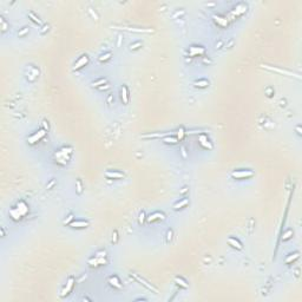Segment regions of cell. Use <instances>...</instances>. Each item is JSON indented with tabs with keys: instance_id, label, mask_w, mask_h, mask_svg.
Instances as JSON below:
<instances>
[{
	"instance_id": "cell-9",
	"label": "cell",
	"mask_w": 302,
	"mask_h": 302,
	"mask_svg": "<svg viewBox=\"0 0 302 302\" xmlns=\"http://www.w3.org/2000/svg\"><path fill=\"white\" fill-rule=\"evenodd\" d=\"M168 136H171L170 132H160V133H149V135H143L142 138H164Z\"/></svg>"
},
{
	"instance_id": "cell-17",
	"label": "cell",
	"mask_w": 302,
	"mask_h": 302,
	"mask_svg": "<svg viewBox=\"0 0 302 302\" xmlns=\"http://www.w3.org/2000/svg\"><path fill=\"white\" fill-rule=\"evenodd\" d=\"M204 53V48L203 47H195V46H193V47H190V56H197V54H203Z\"/></svg>"
},
{
	"instance_id": "cell-33",
	"label": "cell",
	"mask_w": 302,
	"mask_h": 302,
	"mask_svg": "<svg viewBox=\"0 0 302 302\" xmlns=\"http://www.w3.org/2000/svg\"><path fill=\"white\" fill-rule=\"evenodd\" d=\"M167 240H168V242H170L171 241V238H172V231L171 230H168V234H167Z\"/></svg>"
},
{
	"instance_id": "cell-19",
	"label": "cell",
	"mask_w": 302,
	"mask_h": 302,
	"mask_svg": "<svg viewBox=\"0 0 302 302\" xmlns=\"http://www.w3.org/2000/svg\"><path fill=\"white\" fill-rule=\"evenodd\" d=\"M194 85H195L196 87H207V86L209 85V83H208V80H205V79H202V80L195 81Z\"/></svg>"
},
{
	"instance_id": "cell-25",
	"label": "cell",
	"mask_w": 302,
	"mask_h": 302,
	"mask_svg": "<svg viewBox=\"0 0 302 302\" xmlns=\"http://www.w3.org/2000/svg\"><path fill=\"white\" fill-rule=\"evenodd\" d=\"M110 58H111V52H107L105 53V54H102L99 57V62H106V60H109Z\"/></svg>"
},
{
	"instance_id": "cell-38",
	"label": "cell",
	"mask_w": 302,
	"mask_h": 302,
	"mask_svg": "<svg viewBox=\"0 0 302 302\" xmlns=\"http://www.w3.org/2000/svg\"><path fill=\"white\" fill-rule=\"evenodd\" d=\"M109 87H110V85H109V84H105L104 86H99V87H98V89H99V90H106V89H109Z\"/></svg>"
},
{
	"instance_id": "cell-37",
	"label": "cell",
	"mask_w": 302,
	"mask_h": 302,
	"mask_svg": "<svg viewBox=\"0 0 302 302\" xmlns=\"http://www.w3.org/2000/svg\"><path fill=\"white\" fill-rule=\"evenodd\" d=\"M144 217H145V214H144V212H142V214L139 215V223H143V221H144Z\"/></svg>"
},
{
	"instance_id": "cell-12",
	"label": "cell",
	"mask_w": 302,
	"mask_h": 302,
	"mask_svg": "<svg viewBox=\"0 0 302 302\" xmlns=\"http://www.w3.org/2000/svg\"><path fill=\"white\" fill-rule=\"evenodd\" d=\"M89 226V222L86 221H73L70 222V227L72 228H86Z\"/></svg>"
},
{
	"instance_id": "cell-28",
	"label": "cell",
	"mask_w": 302,
	"mask_h": 302,
	"mask_svg": "<svg viewBox=\"0 0 302 302\" xmlns=\"http://www.w3.org/2000/svg\"><path fill=\"white\" fill-rule=\"evenodd\" d=\"M214 18H215V20H216L217 23H219V24L223 25V26H226V25H227V19H226V20H222L223 18H219V17H217V15H214Z\"/></svg>"
},
{
	"instance_id": "cell-3",
	"label": "cell",
	"mask_w": 302,
	"mask_h": 302,
	"mask_svg": "<svg viewBox=\"0 0 302 302\" xmlns=\"http://www.w3.org/2000/svg\"><path fill=\"white\" fill-rule=\"evenodd\" d=\"M70 147H63V149H60L59 151H57L56 152V157H57L58 162H62V161H64V164L67 162V161L70 160V157L71 156H66V151H69Z\"/></svg>"
},
{
	"instance_id": "cell-30",
	"label": "cell",
	"mask_w": 302,
	"mask_h": 302,
	"mask_svg": "<svg viewBox=\"0 0 302 302\" xmlns=\"http://www.w3.org/2000/svg\"><path fill=\"white\" fill-rule=\"evenodd\" d=\"M77 191H78V194H81V193H83V186H81L80 179H77Z\"/></svg>"
},
{
	"instance_id": "cell-27",
	"label": "cell",
	"mask_w": 302,
	"mask_h": 302,
	"mask_svg": "<svg viewBox=\"0 0 302 302\" xmlns=\"http://www.w3.org/2000/svg\"><path fill=\"white\" fill-rule=\"evenodd\" d=\"M29 15H30V17H31V18H32V20H33V21H34V23H37V24H41V20H40V19H39V18H38V17H37V15H36V14H34V13H33V12H30V13H29Z\"/></svg>"
},
{
	"instance_id": "cell-41",
	"label": "cell",
	"mask_w": 302,
	"mask_h": 302,
	"mask_svg": "<svg viewBox=\"0 0 302 302\" xmlns=\"http://www.w3.org/2000/svg\"><path fill=\"white\" fill-rule=\"evenodd\" d=\"M43 123H44V128H45V130H48V124H47V122L44 120Z\"/></svg>"
},
{
	"instance_id": "cell-32",
	"label": "cell",
	"mask_w": 302,
	"mask_h": 302,
	"mask_svg": "<svg viewBox=\"0 0 302 302\" xmlns=\"http://www.w3.org/2000/svg\"><path fill=\"white\" fill-rule=\"evenodd\" d=\"M96 256L97 257H105L106 256V252H105L104 250H102V251H98L97 254H96Z\"/></svg>"
},
{
	"instance_id": "cell-22",
	"label": "cell",
	"mask_w": 302,
	"mask_h": 302,
	"mask_svg": "<svg viewBox=\"0 0 302 302\" xmlns=\"http://www.w3.org/2000/svg\"><path fill=\"white\" fill-rule=\"evenodd\" d=\"M175 282L177 283L178 285H181V287H183V288H186L188 287V284H186V282L185 281L183 280V278H181V277H176L175 278Z\"/></svg>"
},
{
	"instance_id": "cell-20",
	"label": "cell",
	"mask_w": 302,
	"mask_h": 302,
	"mask_svg": "<svg viewBox=\"0 0 302 302\" xmlns=\"http://www.w3.org/2000/svg\"><path fill=\"white\" fill-rule=\"evenodd\" d=\"M163 142L164 143H171V144H176L178 142L177 137H172V136H168V137H164L163 138Z\"/></svg>"
},
{
	"instance_id": "cell-8",
	"label": "cell",
	"mask_w": 302,
	"mask_h": 302,
	"mask_svg": "<svg viewBox=\"0 0 302 302\" xmlns=\"http://www.w3.org/2000/svg\"><path fill=\"white\" fill-rule=\"evenodd\" d=\"M198 140H200L201 145H202L203 147H205V149H209V150L212 149V144L209 142V139H208L207 136H204V135L200 136V137H198Z\"/></svg>"
},
{
	"instance_id": "cell-24",
	"label": "cell",
	"mask_w": 302,
	"mask_h": 302,
	"mask_svg": "<svg viewBox=\"0 0 302 302\" xmlns=\"http://www.w3.org/2000/svg\"><path fill=\"white\" fill-rule=\"evenodd\" d=\"M292 236H293V230H290V229H289V230H287L284 234H283L282 240H283V241H287V240H289Z\"/></svg>"
},
{
	"instance_id": "cell-18",
	"label": "cell",
	"mask_w": 302,
	"mask_h": 302,
	"mask_svg": "<svg viewBox=\"0 0 302 302\" xmlns=\"http://www.w3.org/2000/svg\"><path fill=\"white\" fill-rule=\"evenodd\" d=\"M188 203H189V200H188V198H184V200H182L181 202H177L176 204L174 205V209H175V210H178V209H181V208L185 207Z\"/></svg>"
},
{
	"instance_id": "cell-4",
	"label": "cell",
	"mask_w": 302,
	"mask_h": 302,
	"mask_svg": "<svg viewBox=\"0 0 302 302\" xmlns=\"http://www.w3.org/2000/svg\"><path fill=\"white\" fill-rule=\"evenodd\" d=\"M45 135H46V130H45V129H43V130H39L37 133H34L33 136H31V137L29 138V143H30V144H34V143H37L38 140H40Z\"/></svg>"
},
{
	"instance_id": "cell-15",
	"label": "cell",
	"mask_w": 302,
	"mask_h": 302,
	"mask_svg": "<svg viewBox=\"0 0 302 302\" xmlns=\"http://www.w3.org/2000/svg\"><path fill=\"white\" fill-rule=\"evenodd\" d=\"M165 216L162 214V212H155V214L150 215L147 217V221L149 222H155V221H158V219H164Z\"/></svg>"
},
{
	"instance_id": "cell-14",
	"label": "cell",
	"mask_w": 302,
	"mask_h": 302,
	"mask_svg": "<svg viewBox=\"0 0 302 302\" xmlns=\"http://www.w3.org/2000/svg\"><path fill=\"white\" fill-rule=\"evenodd\" d=\"M120 96H122V100H123L124 104H128L129 103V91H128V87H126L125 85L122 86Z\"/></svg>"
},
{
	"instance_id": "cell-23",
	"label": "cell",
	"mask_w": 302,
	"mask_h": 302,
	"mask_svg": "<svg viewBox=\"0 0 302 302\" xmlns=\"http://www.w3.org/2000/svg\"><path fill=\"white\" fill-rule=\"evenodd\" d=\"M106 83H107V80L105 78H103V79H99L98 81L92 83V86H93V87H95V86H96V87H99L100 85H104V84H106Z\"/></svg>"
},
{
	"instance_id": "cell-26",
	"label": "cell",
	"mask_w": 302,
	"mask_h": 302,
	"mask_svg": "<svg viewBox=\"0 0 302 302\" xmlns=\"http://www.w3.org/2000/svg\"><path fill=\"white\" fill-rule=\"evenodd\" d=\"M89 264L90 266H95V267H97V266H99V262H98V257H93V259H90L89 260Z\"/></svg>"
},
{
	"instance_id": "cell-10",
	"label": "cell",
	"mask_w": 302,
	"mask_h": 302,
	"mask_svg": "<svg viewBox=\"0 0 302 302\" xmlns=\"http://www.w3.org/2000/svg\"><path fill=\"white\" fill-rule=\"evenodd\" d=\"M105 177H107L109 179H119V178H123L124 175L122 172H117V171H106L105 172Z\"/></svg>"
},
{
	"instance_id": "cell-31",
	"label": "cell",
	"mask_w": 302,
	"mask_h": 302,
	"mask_svg": "<svg viewBox=\"0 0 302 302\" xmlns=\"http://www.w3.org/2000/svg\"><path fill=\"white\" fill-rule=\"evenodd\" d=\"M139 46H142V43H140V41H137V43H135V44H131L130 50H137Z\"/></svg>"
},
{
	"instance_id": "cell-1",
	"label": "cell",
	"mask_w": 302,
	"mask_h": 302,
	"mask_svg": "<svg viewBox=\"0 0 302 302\" xmlns=\"http://www.w3.org/2000/svg\"><path fill=\"white\" fill-rule=\"evenodd\" d=\"M254 176V172L251 170H238V171H234L231 172V177L236 179H244V178H249V177Z\"/></svg>"
},
{
	"instance_id": "cell-5",
	"label": "cell",
	"mask_w": 302,
	"mask_h": 302,
	"mask_svg": "<svg viewBox=\"0 0 302 302\" xmlns=\"http://www.w3.org/2000/svg\"><path fill=\"white\" fill-rule=\"evenodd\" d=\"M132 276H133V277H135L136 280H137V281H138V282H139V283H142V284L144 285V287H146V288H147V289H149V290H151V292H153V293H157V289H156V288L153 287L152 284H150L149 282H146V281H145L144 278H142V277H140V276L136 275V274H132Z\"/></svg>"
},
{
	"instance_id": "cell-13",
	"label": "cell",
	"mask_w": 302,
	"mask_h": 302,
	"mask_svg": "<svg viewBox=\"0 0 302 302\" xmlns=\"http://www.w3.org/2000/svg\"><path fill=\"white\" fill-rule=\"evenodd\" d=\"M228 243H229V244H230L233 248H236V249H238V250L242 249V243H241L238 240L234 238V237H229V238H228Z\"/></svg>"
},
{
	"instance_id": "cell-21",
	"label": "cell",
	"mask_w": 302,
	"mask_h": 302,
	"mask_svg": "<svg viewBox=\"0 0 302 302\" xmlns=\"http://www.w3.org/2000/svg\"><path fill=\"white\" fill-rule=\"evenodd\" d=\"M296 259H299V252H295V254H293V255H290V256H288L287 259H285V263L289 264L290 262H292V261H295Z\"/></svg>"
},
{
	"instance_id": "cell-7",
	"label": "cell",
	"mask_w": 302,
	"mask_h": 302,
	"mask_svg": "<svg viewBox=\"0 0 302 302\" xmlns=\"http://www.w3.org/2000/svg\"><path fill=\"white\" fill-rule=\"evenodd\" d=\"M87 62H89V57H87L86 54H83L80 58H79L78 62L74 64L73 70H79V69H81L83 66H85V65L87 64Z\"/></svg>"
},
{
	"instance_id": "cell-40",
	"label": "cell",
	"mask_w": 302,
	"mask_h": 302,
	"mask_svg": "<svg viewBox=\"0 0 302 302\" xmlns=\"http://www.w3.org/2000/svg\"><path fill=\"white\" fill-rule=\"evenodd\" d=\"M182 155H183L184 158H186V152H185V149H184V147H182Z\"/></svg>"
},
{
	"instance_id": "cell-34",
	"label": "cell",
	"mask_w": 302,
	"mask_h": 302,
	"mask_svg": "<svg viewBox=\"0 0 302 302\" xmlns=\"http://www.w3.org/2000/svg\"><path fill=\"white\" fill-rule=\"evenodd\" d=\"M71 219H73V215H70V216L64 221V223L65 224H70V221H71Z\"/></svg>"
},
{
	"instance_id": "cell-43",
	"label": "cell",
	"mask_w": 302,
	"mask_h": 302,
	"mask_svg": "<svg viewBox=\"0 0 302 302\" xmlns=\"http://www.w3.org/2000/svg\"><path fill=\"white\" fill-rule=\"evenodd\" d=\"M296 131H297L299 135H301V128H300V126H297V128H296Z\"/></svg>"
},
{
	"instance_id": "cell-42",
	"label": "cell",
	"mask_w": 302,
	"mask_h": 302,
	"mask_svg": "<svg viewBox=\"0 0 302 302\" xmlns=\"http://www.w3.org/2000/svg\"><path fill=\"white\" fill-rule=\"evenodd\" d=\"M113 236H114V240H113V243L117 242V238H118V236H117V231H114L113 233Z\"/></svg>"
},
{
	"instance_id": "cell-29",
	"label": "cell",
	"mask_w": 302,
	"mask_h": 302,
	"mask_svg": "<svg viewBox=\"0 0 302 302\" xmlns=\"http://www.w3.org/2000/svg\"><path fill=\"white\" fill-rule=\"evenodd\" d=\"M184 137V129L182 128V129H179L178 130V132H177V139L178 140H181L182 138Z\"/></svg>"
},
{
	"instance_id": "cell-35",
	"label": "cell",
	"mask_w": 302,
	"mask_h": 302,
	"mask_svg": "<svg viewBox=\"0 0 302 302\" xmlns=\"http://www.w3.org/2000/svg\"><path fill=\"white\" fill-rule=\"evenodd\" d=\"M27 32H29V29H27V27H24V30H23L21 32H19V37H21V36H24V34H26Z\"/></svg>"
},
{
	"instance_id": "cell-16",
	"label": "cell",
	"mask_w": 302,
	"mask_h": 302,
	"mask_svg": "<svg viewBox=\"0 0 302 302\" xmlns=\"http://www.w3.org/2000/svg\"><path fill=\"white\" fill-rule=\"evenodd\" d=\"M109 283L111 285H113L114 288H118V289H120V288H122L120 282H119V280H118L117 276H111V277L109 278Z\"/></svg>"
},
{
	"instance_id": "cell-6",
	"label": "cell",
	"mask_w": 302,
	"mask_h": 302,
	"mask_svg": "<svg viewBox=\"0 0 302 302\" xmlns=\"http://www.w3.org/2000/svg\"><path fill=\"white\" fill-rule=\"evenodd\" d=\"M73 284H74V278H73V277H70L69 281H67V283H66V285H65L64 289L62 290V296H66V295L72 290V288H73Z\"/></svg>"
},
{
	"instance_id": "cell-2",
	"label": "cell",
	"mask_w": 302,
	"mask_h": 302,
	"mask_svg": "<svg viewBox=\"0 0 302 302\" xmlns=\"http://www.w3.org/2000/svg\"><path fill=\"white\" fill-rule=\"evenodd\" d=\"M262 67L267 70H270V71H274V72H277V73H281V74H285V76H293V77H296V78L300 79V76L299 74H295L290 71H287V70H282V69H277V67H273L270 65H262Z\"/></svg>"
},
{
	"instance_id": "cell-11",
	"label": "cell",
	"mask_w": 302,
	"mask_h": 302,
	"mask_svg": "<svg viewBox=\"0 0 302 302\" xmlns=\"http://www.w3.org/2000/svg\"><path fill=\"white\" fill-rule=\"evenodd\" d=\"M114 29H119V30H124V31H132V32H146V33H150V32H153V30L149 29V30H145V29H131V27H117L114 26Z\"/></svg>"
},
{
	"instance_id": "cell-39",
	"label": "cell",
	"mask_w": 302,
	"mask_h": 302,
	"mask_svg": "<svg viewBox=\"0 0 302 302\" xmlns=\"http://www.w3.org/2000/svg\"><path fill=\"white\" fill-rule=\"evenodd\" d=\"M188 190H189V189H188V186H184V188H183V189H182V190H181V194H185V193H186V191H188Z\"/></svg>"
},
{
	"instance_id": "cell-36",
	"label": "cell",
	"mask_w": 302,
	"mask_h": 302,
	"mask_svg": "<svg viewBox=\"0 0 302 302\" xmlns=\"http://www.w3.org/2000/svg\"><path fill=\"white\" fill-rule=\"evenodd\" d=\"M89 12H90V13H91V15H92V17H93V18H95V19H96V20H98V15H97V14H96V13H95V12H93V11H92V10H91V8H89Z\"/></svg>"
}]
</instances>
